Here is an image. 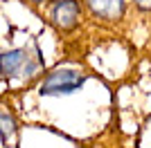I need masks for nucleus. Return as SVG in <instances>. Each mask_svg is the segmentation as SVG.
<instances>
[{
    "label": "nucleus",
    "mask_w": 151,
    "mask_h": 148,
    "mask_svg": "<svg viewBox=\"0 0 151 148\" xmlns=\"http://www.w3.org/2000/svg\"><path fill=\"white\" fill-rule=\"evenodd\" d=\"M131 2L142 11H151V0H131Z\"/></svg>",
    "instance_id": "nucleus-6"
},
{
    "label": "nucleus",
    "mask_w": 151,
    "mask_h": 148,
    "mask_svg": "<svg viewBox=\"0 0 151 148\" xmlns=\"http://www.w3.org/2000/svg\"><path fill=\"white\" fill-rule=\"evenodd\" d=\"M25 2H29V5H50L52 0H25Z\"/></svg>",
    "instance_id": "nucleus-7"
},
{
    "label": "nucleus",
    "mask_w": 151,
    "mask_h": 148,
    "mask_svg": "<svg viewBox=\"0 0 151 148\" xmlns=\"http://www.w3.org/2000/svg\"><path fill=\"white\" fill-rule=\"evenodd\" d=\"M47 18L59 31L75 29L81 18V2L79 0H52L47 5Z\"/></svg>",
    "instance_id": "nucleus-3"
},
{
    "label": "nucleus",
    "mask_w": 151,
    "mask_h": 148,
    "mask_svg": "<svg viewBox=\"0 0 151 148\" xmlns=\"http://www.w3.org/2000/svg\"><path fill=\"white\" fill-rule=\"evenodd\" d=\"M43 68L38 47H14L0 52V79L5 83L36 79Z\"/></svg>",
    "instance_id": "nucleus-1"
},
{
    "label": "nucleus",
    "mask_w": 151,
    "mask_h": 148,
    "mask_svg": "<svg viewBox=\"0 0 151 148\" xmlns=\"http://www.w3.org/2000/svg\"><path fill=\"white\" fill-rule=\"evenodd\" d=\"M83 5L93 18L104 20V23H117L126 14L124 0H83Z\"/></svg>",
    "instance_id": "nucleus-4"
},
{
    "label": "nucleus",
    "mask_w": 151,
    "mask_h": 148,
    "mask_svg": "<svg viewBox=\"0 0 151 148\" xmlns=\"http://www.w3.org/2000/svg\"><path fill=\"white\" fill-rule=\"evenodd\" d=\"M18 132V121L14 117L12 110H7V108H0V142L7 144L9 139H14Z\"/></svg>",
    "instance_id": "nucleus-5"
},
{
    "label": "nucleus",
    "mask_w": 151,
    "mask_h": 148,
    "mask_svg": "<svg viewBox=\"0 0 151 148\" xmlns=\"http://www.w3.org/2000/svg\"><path fill=\"white\" fill-rule=\"evenodd\" d=\"M86 79H88V74H83L81 70L59 68L43 76L41 85H38V92L43 97H68V94L77 92L79 88H83Z\"/></svg>",
    "instance_id": "nucleus-2"
}]
</instances>
